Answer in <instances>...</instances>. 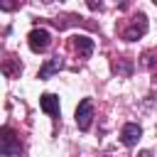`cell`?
Masks as SVG:
<instances>
[{
	"label": "cell",
	"instance_id": "obj_1",
	"mask_svg": "<svg viewBox=\"0 0 157 157\" xmlns=\"http://www.w3.org/2000/svg\"><path fill=\"white\" fill-rule=\"evenodd\" d=\"M145 32H147V17H145L142 12H137L135 17L128 20V27L120 29V37H123L125 42H135V39H140Z\"/></svg>",
	"mask_w": 157,
	"mask_h": 157
},
{
	"label": "cell",
	"instance_id": "obj_2",
	"mask_svg": "<svg viewBox=\"0 0 157 157\" xmlns=\"http://www.w3.org/2000/svg\"><path fill=\"white\" fill-rule=\"evenodd\" d=\"M20 152H22V145H20L15 130L5 125V128L0 130V155H2V157H17Z\"/></svg>",
	"mask_w": 157,
	"mask_h": 157
},
{
	"label": "cell",
	"instance_id": "obj_3",
	"mask_svg": "<svg viewBox=\"0 0 157 157\" xmlns=\"http://www.w3.org/2000/svg\"><path fill=\"white\" fill-rule=\"evenodd\" d=\"M27 44H29V49H32V52H47V49H49V44H52V34H49L47 29L37 27V29H32V32H29Z\"/></svg>",
	"mask_w": 157,
	"mask_h": 157
},
{
	"label": "cell",
	"instance_id": "obj_4",
	"mask_svg": "<svg viewBox=\"0 0 157 157\" xmlns=\"http://www.w3.org/2000/svg\"><path fill=\"white\" fill-rule=\"evenodd\" d=\"M91 120H93V101L83 98L78 103V108H76V125H78V130H88Z\"/></svg>",
	"mask_w": 157,
	"mask_h": 157
},
{
	"label": "cell",
	"instance_id": "obj_5",
	"mask_svg": "<svg viewBox=\"0 0 157 157\" xmlns=\"http://www.w3.org/2000/svg\"><path fill=\"white\" fill-rule=\"evenodd\" d=\"M71 47H74V52H76L81 59H88V56L93 54V39L86 37V34H76V37H71Z\"/></svg>",
	"mask_w": 157,
	"mask_h": 157
},
{
	"label": "cell",
	"instance_id": "obj_6",
	"mask_svg": "<svg viewBox=\"0 0 157 157\" xmlns=\"http://www.w3.org/2000/svg\"><path fill=\"white\" fill-rule=\"evenodd\" d=\"M142 137V128L137 125V123H128V125H123V132H120V142L125 145V147H132V145H137V140Z\"/></svg>",
	"mask_w": 157,
	"mask_h": 157
},
{
	"label": "cell",
	"instance_id": "obj_7",
	"mask_svg": "<svg viewBox=\"0 0 157 157\" xmlns=\"http://www.w3.org/2000/svg\"><path fill=\"white\" fill-rule=\"evenodd\" d=\"M39 108L47 113V115H52V118H59V96H54V93H44L42 98H39Z\"/></svg>",
	"mask_w": 157,
	"mask_h": 157
},
{
	"label": "cell",
	"instance_id": "obj_8",
	"mask_svg": "<svg viewBox=\"0 0 157 157\" xmlns=\"http://www.w3.org/2000/svg\"><path fill=\"white\" fill-rule=\"evenodd\" d=\"M61 66H64V61H61L59 56L49 59V61H47V64H44V66L39 69V78H49V76H52V74H56V71H59Z\"/></svg>",
	"mask_w": 157,
	"mask_h": 157
},
{
	"label": "cell",
	"instance_id": "obj_9",
	"mask_svg": "<svg viewBox=\"0 0 157 157\" xmlns=\"http://www.w3.org/2000/svg\"><path fill=\"white\" fill-rule=\"evenodd\" d=\"M20 71H22V64H20V61H12V56H10V59H5V64H2V74H5L7 78L20 76Z\"/></svg>",
	"mask_w": 157,
	"mask_h": 157
},
{
	"label": "cell",
	"instance_id": "obj_10",
	"mask_svg": "<svg viewBox=\"0 0 157 157\" xmlns=\"http://www.w3.org/2000/svg\"><path fill=\"white\" fill-rule=\"evenodd\" d=\"M140 64H142L145 69H152V66L157 64V54H155V52H145V54H142V61H140Z\"/></svg>",
	"mask_w": 157,
	"mask_h": 157
},
{
	"label": "cell",
	"instance_id": "obj_11",
	"mask_svg": "<svg viewBox=\"0 0 157 157\" xmlns=\"http://www.w3.org/2000/svg\"><path fill=\"white\" fill-rule=\"evenodd\" d=\"M115 71H120L123 76H130V71H132V66H130V61H128V59H120V61L115 64Z\"/></svg>",
	"mask_w": 157,
	"mask_h": 157
},
{
	"label": "cell",
	"instance_id": "obj_12",
	"mask_svg": "<svg viewBox=\"0 0 157 157\" xmlns=\"http://www.w3.org/2000/svg\"><path fill=\"white\" fill-rule=\"evenodd\" d=\"M137 157H152V152H150V150H142V152H140Z\"/></svg>",
	"mask_w": 157,
	"mask_h": 157
},
{
	"label": "cell",
	"instance_id": "obj_13",
	"mask_svg": "<svg viewBox=\"0 0 157 157\" xmlns=\"http://www.w3.org/2000/svg\"><path fill=\"white\" fill-rule=\"evenodd\" d=\"M152 81H155V83H157V69H155V78H152Z\"/></svg>",
	"mask_w": 157,
	"mask_h": 157
},
{
	"label": "cell",
	"instance_id": "obj_14",
	"mask_svg": "<svg viewBox=\"0 0 157 157\" xmlns=\"http://www.w3.org/2000/svg\"><path fill=\"white\" fill-rule=\"evenodd\" d=\"M105 157H108V155H105Z\"/></svg>",
	"mask_w": 157,
	"mask_h": 157
}]
</instances>
